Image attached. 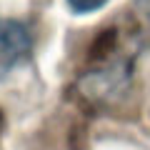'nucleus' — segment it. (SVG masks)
Wrapping results in <instances>:
<instances>
[{
  "mask_svg": "<svg viewBox=\"0 0 150 150\" xmlns=\"http://www.w3.org/2000/svg\"><path fill=\"white\" fill-rule=\"evenodd\" d=\"M33 50V40L28 28L20 20L0 18V78L23 65Z\"/></svg>",
  "mask_w": 150,
  "mask_h": 150,
  "instance_id": "obj_1",
  "label": "nucleus"
},
{
  "mask_svg": "<svg viewBox=\"0 0 150 150\" xmlns=\"http://www.w3.org/2000/svg\"><path fill=\"white\" fill-rule=\"evenodd\" d=\"M105 3H108V0H68L70 10L78 13V15H85V13H95V10H100Z\"/></svg>",
  "mask_w": 150,
  "mask_h": 150,
  "instance_id": "obj_2",
  "label": "nucleus"
},
{
  "mask_svg": "<svg viewBox=\"0 0 150 150\" xmlns=\"http://www.w3.org/2000/svg\"><path fill=\"white\" fill-rule=\"evenodd\" d=\"M135 5H138V10L150 20V0H135Z\"/></svg>",
  "mask_w": 150,
  "mask_h": 150,
  "instance_id": "obj_3",
  "label": "nucleus"
}]
</instances>
